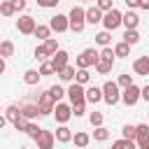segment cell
I'll return each instance as SVG.
<instances>
[{"label":"cell","instance_id":"24","mask_svg":"<svg viewBox=\"0 0 149 149\" xmlns=\"http://www.w3.org/2000/svg\"><path fill=\"white\" fill-rule=\"evenodd\" d=\"M5 116H7V121L14 126V123L21 119V109H19L16 105H9V107H7V112H5Z\"/></svg>","mask_w":149,"mask_h":149},{"label":"cell","instance_id":"48","mask_svg":"<svg viewBox=\"0 0 149 149\" xmlns=\"http://www.w3.org/2000/svg\"><path fill=\"white\" fill-rule=\"evenodd\" d=\"M126 5H128V9H137V5H140V0H123Z\"/></svg>","mask_w":149,"mask_h":149},{"label":"cell","instance_id":"23","mask_svg":"<svg viewBox=\"0 0 149 149\" xmlns=\"http://www.w3.org/2000/svg\"><path fill=\"white\" fill-rule=\"evenodd\" d=\"M74 81L81 84V86L88 84V81H91V72H88L86 68H77V72H74Z\"/></svg>","mask_w":149,"mask_h":149},{"label":"cell","instance_id":"34","mask_svg":"<svg viewBox=\"0 0 149 149\" xmlns=\"http://www.w3.org/2000/svg\"><path fill=\"white\" fill-rule=\"evenodd\" d=\"M44 49L49 51V56H54V54L58 51V42H56V37H47V40H44Z\"/></svg>","mask_w":149,"mask_h":149},{"label":"cell","instance_id":"9","mask_svg":"<svg viewBox=\"0 0 149 149\" xmlns=\"http://www.w3.org/2000/svg\"><path fill=\"white\" fill-rule=\"evenodd\" d=\"M35 19L33 16H28V14H23V16H19V21H16V28H19V33H23V35H33L35 33Z\"/></svg>","mask_w":149,"mask_h":149},{"label":"cell","instance_id":"51","mask_svg":"<svg viewBox=\"0 0 149 149\" xmlns=\"http://www.w3.org/2000/svg\"><path fill=\"white\" fill-rule=\"evenodd\" d=\"M2 72H5V58L0 56V74H2Z\"/></svg>","mask_w":149,"mask_h":149},{"label":"cell","instance_id":"26","mask_svg":"<svg viewBox=\"0 0 149 149\" xmlns=\"http://www.w3.org/2000/svg\"><path fill=\"white\" fill-rule=\"evenodd\" d=\"M72 140H74V147L86 149V144L91 142V135H88V133H74V135H72Z\"/></svg>","mask_w":149,"mask_h":149},{"label":"cell","instance_id":"31","mask_svg":"<svg viewBox=\"0 0 149 149\" xmlns=\"http://www.w3.org/2000/svg\"><path fill=\"white\" fill-rule=\"evenodd\" d=\"M0 14H2V16H14L16 9H14V5H12L9 0H5V2H0Z\"/></svg>","mask_w":149,"mask_h":149},{"label":"cell","instance_id":"17","mask_svg":"<svg viewBox=\"0 0 149 149\" xmlns=\"http://www.w3.org/2000/svg\"><path fill=\"white\" fill-rule=\"evenodd\" d=\"M121 23H123L126 28H137V23H140V16H137L133 9H128L126 14H121Z\"/></svg>","mask_w":149,"mask_h":149},{"label":"cell","instance_id":"15","mask_svg":"<svg viewBox=\"0 0 149 149\" xmlns=\"http://www.w3.org/2000/svg\"><path fill=\"white\" fill-rule=\"evenodd\" d=\"M84 100H86L88 105H95V102H100V100H102V88H98V86H91V88H86V91H84Z\"/></svg>","mask_w":149,"mask_h":149},{"label":"cell","instance_id":"33","mask_svg":"<svg viewBox=\"0 0 149 149\" xmlns=\"http://www.w3.org/2000/svg\"><path fill=\"white\" fill-rule=\"evenodd\" d=\"M130 54V47L126 44V42H119L116 47H114V56H119V58H126Z\"/></svg>","mask_w":149,"mask_h":149},{"label":"cell","instance_id":"41","mask_svg":"<svg viewBox=\"0 0 149 149\" xmlns=\"http://www.w3.org/2000/svg\"><path fill=\"white\" fill-rule=\"evenodd\" d=\"M102 119H105V116H102L100 112H91V114H88V121H91V126H102Z\"/></svg>","mask_w":149,"mask_h":149},{"label":"cell","instance_id":"40","mask_svg":"<svg viewBox=\"0 0 149 149\" xmlns=\"http://www.w3.org/2000/svg\"><path fill=\"white\" fill-rule=\"evenodd\" d=\"M70 107H72V114L74 116H84V112H86V102H74Z\"/></svg>","mask_w":149,"mask_h":149},{"label":"cell","instance_id":"32","mask_svg":"<svg viewBox=\"0 0 149 149\" xmlns=\"http://www.w3.org/2000/svg\"><path fill=\"white\" fill-rule=\"evenodd\" d=\"M109 40H112V35H109V30H100V33L95 35V42H98L100 47H109Z\"/></svg>","mask_w":149,"mask_h":149},{"label":"cell","instance_id":"19","mask_svg":"<svg viewBox=\"0 0 149 149\" xmlns=\"http://www.w3.org/2000/svg\"><path fill=\"white\" fill-rule=\"evenodd\" d=\"M54 137H56L58 142H63V144H65V142H70V140H72V130H70V128H68L65 123H61V126L56 128V133H54Z\"/></svg>","mask_w":149,"mask_h":149},{"label":"cell","instance_id":"27","mask_svg":"<svg viewBox=\"0 0 149 149\" xmlns=\"http://www.w3.org/2000/svg\"><path fill=\"white\" fill-rule=\"evenodd\" d=\"M33 35H35L37 40H47V37H51V28H49V26H40V23H37Z\"/></svg>","mask_w":149,"mask_h":149},{"label":"cell","instance_id":"44","mask_svg":"<svg viewBox=\"0 0 149 149\" xmlns=\"http://www.w3.org/2000/svg\"><path fill=\"white\" fill-rule=\"evenodd\" d=\"M9 2L14 5V9H16V12H23V9H26V5H28L26 0H9Z\"/></svg>","mask_w":149,"mask_h":149},{"label":"cell","instance_id":"35","mask_svg":"<svg viewBox=\"0 0 149 149\" xmlns=\"http://www.w3.org/2000/svg\"><path fill=\"white\" fill-rule=\"evenodd\" d=\"M42 77H49V74H54L56 70H54V65H51V61H42V65H40V70H37Z\"/></svg>","mask_w":149,"mask_h":149},{"label":"cell","instance_id":"53","mask_svg":"<svg viewBox=\"0 0 149 149\" xmlns=\"http://www.w3.org/2000/svg\"><path fill=\"white\" fill-rule=\"evenodd\" d=\"M84 2H91V0H84Z\"/></svg>","mask_w":149,"mask_h":149},{"label":"cell","instance_id":"36","mask_svg":"<svg viewBox=\"0 0 149 149\" xmlns=\"http://www.w3.org/2000/svg\"><path fill=\"white\" fill-rule=\"evenodd\" d=\"M49 93H51V95H54V100H56V102H61V98H63V95H65V88H63V86H58V84H56V86H51V88H49Z\"/></svg>","mask_w":149,"mask_h":149},{"label":"cell","instance_id":"11","mask_svg":"<svg viewBox=\"0 0 149 149\" xmlns=\"http://www.w3.org/2000/svg\"><path fill=\"white\" fill-rule=\"evenodd\" d=\"M49 28L56 30V33H65V30H70V21H68L65 14H56V16L49 21Z\"/></svg>","mask_w":149,"mask_h":149},{"label":"cell","instance_id":"49","mask_svg":"<svg viewBox=\"0 0 149 149\" xmlns=\"http://www.w3.org/2000/svg\"><path fill=\"white\" fill-rule=\"evenodd\" d=\"M137 7H140V9H149V0H140Z\"/></svg>","mask_w":149,"mask_h":149},{"label":"cell","instance_id":"3","mask_svg":"<svg viewBox=\"0 0 149 149\" xmlns=\"http://www.w3.org/2000/svg\"><path fill=\"white\" fill-rule=\"evenodd\" d=\"M102 26H105V30H116L119 26H121V12L116 9V7H112L109 12H105L102 14Z\"/></svg>","mask_w":149,"mask_h":149},{"label":"cell","instance_id":"5","mask_svg":"<svg viewBox=\"0 0 149 149\" xmlns=\"http://www.w3.org/2000/svg\"><path fill=\"white\" fill-rule=\"evenodd\" d=\"M121 100H123V105H128V107L137 105V100H140V86L130 84L128 88H123V93H121Z\"/></svg>","mask_w":149,"mask_h":149},{"label":"cell","instance_id":"52","mask_svg":"<svg viewBox=\"0 0 149 149\" xmlns=\"http://www.w3.org/2000/svg\"><path fill=\"white\" fill-rule=\"evenodd\" d=\"M147 133H149V123H147Z\"/></svg>","mask_w":149,"mask_h":149},{"label":"cell","instance_id":"25","mask_svg":"<svg viewBox=\"0 0 149 149\" xmlns=\"http://www.w3.org/2000/svg\"><path fill=\"white\" fill-rule=\"evenodd\" d=\"M40 79H42V74H40L37 70H26V74H23V81H26L28 86H35Z\"/></svg>","mask_w":149,"mask_h":149},{"label":"cell","instance_id":"18","mask_svg":"<svg viewBox=\"0 0 149 149\" xmlns=\"http://www.w3.org/2000/svg\"><path fill=\"white\" fill-rule=\"evenodd\" d=\"M112 65H114V61H107V58H102V56H98V61H95V72L98 74H107V72H112Z\"/></svg>","mask_w":149,"mask_h":149},{"label":"cell","instance_id":"22","mask_svg":"<svg viewBox=\"0 0 149 149\" xmlns=\"http://www.w3.org/2000/svg\"><path fill=\"white\" fill-rule=\"evenodd\" d=\"M74 72H77V70H74V65H70V63H68V65H65L63 70H58L56 74H58L63 81H74Z\"/></svg>","mask_w":149,"mask_h":149},{"label":"cell","instance_id":"50","mask_svg":"<svg viewBox=\"0 0 149 149\" xmlns=\"http://www.w3.org/2000/svg\"><path fill=\"white\" fill-rule=\"evenodd\" d=\"M5 123H7V116H2V114H0V130L5 128Z\"/></svg>","mask_w":149,"mask_h":149},{"label":"cell","instance_id":"47","mask_svg":"<svg viewBox=\"0 0 149 149\" xmlns=\"http://www.w3.org/2000/svg\"><path fill=\"white\" fill-rule=\"evenodd\" d=\"M140 98H144V100H147V102H149V84H147V86H142V88H140Z\"/></svg>","mask_w":149,"mask_h":149},{"label":"cell","instance_id":"28","mask_svg":"<svg viewBox=\"0 0 149 149\" xmlns=\"http://www.w3.org/2000/svg\"><path fill=\"white\" fill-rule=\"evenodd\" d=\"M23 133H26L28 137H33V140H37V135L42 133V128H40L37 123H33V121H28V123H26V130H23Z\"/></svg>","mask_w":149,"mask_h":149},{"label":"cell","instance_id":"46","mask_svg":"<svg viewBox=\"0 0 149 149\" xmlns=\"http://www.w3.org/2000/svg\"><path fill=\"white\" fill-rule=\"evenodd\" d=\"M26 123H28V121H26V119L21 116V119H19V121L14 123V128H16V130H26Z\"/></svg>","mask_w":149,"mask_h":149},{"label":"cell","instance_id":"42","mask_svg":"<svg viewBox=\"0 0 149 149\" xmlns=\"http://www.w3.org/2000/svg\"><path fill=\"white\" fill-rule=\"evenodd\" d=\"M95 7H98L100 12H109L114 5H112V0H95Z\"/></svg>","mask_w":149,"mask_h":149},{"label":"cell","instance_id":"16","mask_svg":"<svg viewBox=\"0 0 149 149\" xmlns=\"http://www.w3.org/2000/svg\"><path fill=\"white\" fill-rule=\"evenodd\" d=\"M84 19H86V23H91V26H93V23H100V21H102V12L93 5V7L84 9Z\"/></svg>","mask_w":149,"mask_h":149},{"label":"cell","instance_id":"1","mask_svg":"<svg viewBox=\"0 0 149 149\" xmlns=\"http://www.w3.org/2000/svg\"><path fill=\"white\" fill-rule=\"evenodd\" d=\"M68 21H70V30L81 33V30H84V26H86L84 7H72V9H70V14H68Z\"/></svg>","mask_w":149,"mask_h":149},{"label":"cell","instance_id":"2","mask_svg":"<svg viewBox=\"0 0 149 149\" xmlns=\"http://www.w3.org/2000/svg\"><path fill=\"white\" fill-rule=\"evenodd\" d=\"M102 100H105L109 107L121 100V91H119V84H116V81H105V86H102Z\"/></svg>","mask_w":149,"mask_h":149},{"label":"cell","instance_id":"7","mask_svg":"<svg viewBox=\"0 0 149 149\" xmlns=\"http://www.w3.org/2000/svg\"><path fill=\"white\" fill-rule=\"evenodd\" d=\"M54 116H56L58 123H68L70 116H72V107L65 105V102H56V105H54Z\"/></svg>","mask_w":149,"mask_h":149},{"label":"cell","instance_id":"6","mask_svg":"<svg viewBox=\"0 0 149 149\" xmlns=\"http://www.w3.org/2000/svg\"><path fill=\"white\" fill-rule=\"evenodd\" d=\"M54 105H56V100H54V95H51L49 91H44V93L37 98V107H40V114H51V112H54Z\"/></svg>","mask_w":149,"mask_h":149},{"label":"cell","instance_id":"45","mask_svg":"<svg viewBox=\"0 0 149 149\" xmlns=\"http://www.w3.org/2000/svg\"><path fill=\"white\" fill-rule=\"evenodd\" d=\"M126 144H128V140H123V137H121V140H116V142L112 144V149H126Z\"/></svg>","mask_w":149,"mask_h":149},{"label":"cell","instance_id":"4","mask_svg":"<svg viewBox=\"0 0 149 149\" xmlns=\"http://www.w3.org/2000/svg\"><path fill=\"white\" fill-rule=\"evenodd\" d=\"M98 56H100V54H98L95 49H84V51L74 58V65H77V68H86V70H88L91 65H95Z\"/></svg>","mask_w":149,"mask_h":149},{"label":"cell","instance_id":"43","mask_svg":"<svg viewBox=\"0 0 149 149\" xmlns=\"http://www.w3.org/2000/svg\"><path fill=\"white\" fill-rule=\"evenodd\" d=\"M61 0H37V5L40 7H44V9H51V7H56Z\"/></svg>","mask_w":149,"mask_h":149},{"label":"cell","instance_id":"39","mask_svg":"<svg viewBox=\"0 0 149 149\" xmlns=\"http://www.w3.org/2000/svg\"><path fill=\"white\" fill-rule=\"evenodd\" d=\"M116 84H119V88H128V86L133 84V77H130V74H119V81H116Z\"/></svg>","mask_w":149,"mask_h":149},{"label":"cell","instance_id":"38","mask_svg":"<svg viewBox=\"0 0 149 149\" xmlns=\"http://www.w3.org/2000/svg\"><path fill=\"white\" fill-rule=\"evenodd\" d=\"M35 58L42 63V61H47L49 58V51L44 49V44H40V47H35Z\"/></svg>","mask_w":149,"mask_h":149},{"label":"cell","instance_id":"10","mask_svg":"<svg viewBox=\"0 0 149 149\" xmlns=\"http://www.w3.org/2000/svg\"><path fill=\"white\" fill-rule=\"evenodd\" d=\"M84 91H86V88H84L81 84L72 81V86L65 91V95L70 98V105H74V102H86V100H84Z\"/></svg>","mask_w":149,"mask_h":149},{"label":"cell","instance_id":"13","mask_svg":"<svg viewBox=\"0 0 149 149\" xmlns=\"http://www.w3.org/2000/svg\"><path fill=\"white\" fill-rule=\"evenodd\" d=\"M68 58H70V54L68 51H63V49H58L54 56H51V65H54V70L58 72V70H63L65 65H68Z\"/></svg>","mask_w":149,"mask_h":149},{"label":"cell","instance_id":"29","mask_svg":"<svg viewBox=\"0 0 149 149\" xmlns=\"http://www.w3.org/2000/svg\"><path fill=\"white\" fill-rule=\"evenodd\" d=\"M109 137V130L105 128V126H95V130H93V140L95 142H105Z\"/></svg>","mask_w":149,"mask_h":149},{"label":"cell","instance_id":"20","mask_svg":"<svg viewBox=\"0 0 149 149\" xmlns=\"http://www.w3.org/2000/svg\"><path fill=\"white\" fill-rule=\"evenodd\" d=\"M133 70H135V74H149V56H140L133 63Z\"/></svg>","mask_w":149,"mask_h":149},{"label":"cell","instance_id":"12","mask_svg":"<svg viewBox=\"0 0 149 149\" xmlns=\"http://www.w3.org/2000/svg\"><path fill=\"white\" fill-rule=\"evenodd\" d=\"M37 149H54V142H56V137H54V133L51 130H44L42 128V133L37 135Z\"/></svg>","mask_w":149,"mask_h":149},{"label":"cell","instance_id":"30","mask_svg":"<svg viewBox=\"0 0 149 149\" xmlns=\"http://www.w3.org/2000/svg\"><path fill=\"white\" fill-rule=\"evenodd\" d=\"M12 54H14V42H9V40L0 42V56L7 58V56H12Z\"/></svg>","mask_w":149,"mask_h":149},{"label":"cell","instance_id":"14","mask_svg":"<svg viewBox=\"0 0 149 149\" xmlns=\"http://www.w3.org/2000/svg\"><path fill=\"white\" fill-rule=\"evenodd\" d=\"M19 109H21V116H23L26 121H33L35 116H42V114H40V107H37V105H33V102H26V105H21Z\"/></svg>","mask_w":149,"mask_h":149},{"label":"cell","instance_id":"8","mask_svg":"<svg viewBox=\"0 0 149 149\" xmlns=\"http://www.w3.org/2000/svg\"><path fill=\"white\" fill-rule=\"evenodd\" d=\"M135 144H137V149H149L147 123H137V126H135Z\"/></svg>","mask_w":149,"mask_h":149},{"label":"cell","instance_id":"21","mask_svg":"<svg viewBox=\"0 0 149 149\" xmlns=\"http://www.w3.org/2000/svg\"><path fill=\"white\" fill-rule=\"evenodd\" d=\"M123 42L130 47V44H137L140 42V33H137V28H126V33H123Z\"/></svg>","mask_w":149,"mask_h":149},{"label":"cell","instance_id":"37","mask_svg":"<svg viewBox=\"0 0 149 149\" xmlns=\"http://www.w3.org/2000/svg\"><path fill=\"white\" fill-rule=\"evenodd\" d=\"M121 135H123V140H135V126L126 123V126L121 128Z\"/></svg>","mask_w":149,"mask_h":149}]
</instances>
